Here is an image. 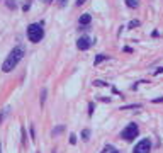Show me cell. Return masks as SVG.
Returning a JSON list of instances; mask_svg holds the SVG:
<instances>
[{"instance_id": "cell-1", "label": "cell", "mask_w": 163, "mask_h": 153, "mask_svg": "<svg viewBox=\"0 0 163 153\" xmlns=\"http://www.w3.org/2000/svg\"><path fill=\"white\" fill-rule=\"evenodd\" d=\"M24 53H25V49H24V46H15L14 49L9 53V56H7V60L4 61V65H2V72H5V73H9V72H12V70L17 66V63L21 61L22 58H24Z\"/></svg>"}, {"instance_id": "cell-2", "label": "cell", "mask_w": 163, "mask_h": 153, "mask_svg": "<svg viewBox=\"0 0 163 153\" xmlns=\"http://www.w3.org/2000/svg\"><path fill=\"white\" fill-rule=\"evenodd\" d=\"M44 36V29H43V22L41 24H31L27 26V37L31 43H39Z\"/></svg>"}, {"instance_id": "cell-3", "label": "cell", "mask_w": 163, "mask_h": 153, "mask_svg": "<svg viewBox=\"0 0 163 153\" xmlns=\"http://www.w3.org/2000/svg\"><path fill=\"white\" fill-rule=\"evenodd\" d=\"M138 133H139L138 124H136V123H129V124H127V126L122 129V131H121V138L126 139V141H133V139L138 136Z\"/></svg>"}, {"instance_id": "cell-4", "label": "cell", "mask_w": 163, "mask_h": 153, "mask_svg": "<svg viewBox=\"0 0 163 153\" xmlns=\"http://www.w3.org/2000/svg\"><path fill=\"white\" fill-rule=\"evenodd\" d=\"M149 151H151V139L149 138H143L133 148V153H149Z\"/></svg>"}, {"instance_id": "cell-5", "label": "cell", "mask_w": 163, "mask_h": 153, "mask_svg": "<svg viewBox=\"0 0 163 153\" xmlns=\"http://www.w3.org/2000/svg\"><path fill=\"white\" fill-rule=\"evenodd\" d=\"M92 43H94V41H92L88 36H82L78 41H76V48H78L80 51H85V49H88V48L92 46Z\"/></svg>"}, {"instance_id": "cell-6", "label": "cell", "mask_w": 163, "mask_h": 153, "mask_svg": "<svg viewBox=\"0 0 163 153\" xmlns=\"http://www.w3.org/2000/svg\"><path fill=\"white\" fill-rule=\"evenodd\" d=\"M90 21H92V15L90 14H82V15H80V19H78V24H80V27H85V26L90 24Z\"/></svg>"}, {"instance_id": "cell-7", "label": "cell", "mask_w": 163, "mask_h": 153, "mask_svg": "<svg viewBox=\"0 0 163 153\" xmlns=\"http://www.w3.org/2000/svg\"><path fill=\"white\" fill-rule=\"evenodd\" d=\"M105 60H107V55H97V56H95V61H94V65L97 66V65H100L102 61H105Z\"/></svg>"}, {"instance_id": "cell-8", "label": "cell", "mask_w": 163, "mask_h": 153, "mask_svg": "<svg viewBox=\"0 0 163 153\" xmlns=\"http://www.w3.org/2000/svg\"><path fill=\"white\" fill-rule=\"evenodd\" d=\"M100 153H121L117 148H114V146H105L104 150H102Z\"/></svg>"}, {"instance_id": "cell-9", "label": "cell", "mask_w": 163, "mask_h": 153, "mask_svg": "<svg viewBox=\"0 0 163 153\" xmlns=\"http://www.w3.org/2000/svg\"><path fill=\"white\" fill-rule=\"evenodd\" d=\"M126 5L129 9H136L139 5V2H138V0H126Z\"/></svg>"}, {"instance_id": "cell-10", "label": "cell", "mask_w": 163, "mask_h": 153, "mask_svg": "<svg viewBox=\"0 0 163 153\" xmlns=\"http://www.w3.org/2000/svg\"><path fill=\"white\" fill-rule=\"evenodd\" d=\"M65 131V126H56L53 129V136H58V135H61V133Z\"/></svg>"}, {"instance_id": "cell-11", "label": "cell", "mask_w": 163, "mask_h": 153, "mask_svg": "<svg viewBox=\"0 0 163 153\" xmlns=\"http://www.w3.org/2000/svg\"><path fill=\"white\" fill-rule=\"evenodd\" d=\"M82 138H83V141H88V138H90V129H83V131H82Z\"/></svg>"}, {"instance_id": "cell-12", "label": "cell", "mask_w": 163, "mask_h": 153, "mask_svg": "<svg viewBox=\"0 0 163 153\" xmlns=\"http://www.w3.org/2000/svg\"><path fill=\"white\" fill-rule=\"evenodd\" d=\"M5 4H7V7L9 9H17V4H15V0H7V2H5Z\"/></svg>"}, {"instance_id": "cell-13", "label": "cell", "mask_w": 163, "mask_h": 153, "mask_svg": "<svg viewBox=\"0 0 163 153\" xmlns=\"http://www.w3.org/2000/svg\"><path fill=\"white\" fill-rule=\"evenodd\" d=\"M41 106H44V102H46V88H43V90H41Z\"/></svg>"}, {"instance_id": "cell-14", "label": "cell", "mask_w": 163, "mask_h": 153, "mask_svg": "<svg viewBox=\"0 0 163 153\" xmlns=\"http://www.w3.org/2000/svg\"><path fill=\"white\" fill-rule=\"evenodd\" d=\"M139 107H141V104H133V106H124L121 109H139Z\"/></svg>"}, {"instance_id": "cell-15", "label": "cell", "mask_w": 163, "mask_h": 153, "mask_svg": "<svg viewBox=\"0 0 163 153\" xmlns=\"http://www.w3.org/2000/svg\"><path fill=\"white\" fill-rule=\"evenodd\" d=\"M139 26V21H131L129 22V29H134V27H138Z\"/></svg>"}, {"instance_id": "cell-16", "label": "cell", "mask_w": 163, "mask_h": 153, "mask_svg": "<svg viewBox=\"0 0 163 153\" xmlns=\"http://www.w3.org/2000/svg\"><path fill=\"white\" fill-rule=\"evenodd\" d=\"M92 114H94V102L88 104V116H92Z\"/></svg>"}, {"instance_id": "cell-17", "label": "cell", "mask_w": 163, "mask_h": 153, "mask_svg": "<svg viewBox=\"0 0 163 153\" xmlns=\"http://www.w3.org/2000/svg\"><path fill=\"white\" fill-rule=\"evenodd\" d=\"M29 9H31V4H29V2L22 5V10H24V12H27V10H29Z\"/></svg>"}, {"instance_id": "cell-18", "label": "cell", "mask_w": 163, "mask_h": 153, "mask_svg": "<svg viewBox=\"0 0 163 153\" xmlns=\"http://www.w3.org/2000/svg\"><path fill=\"white\" fill-rule=\"evenodd\" d=\"M161 72H163V66H158V68H156L155 72H153V75H160Z\"/></svg>"}, {"instance_id": "cell-19", "label": "cell", "mask_w": 163, "mask_h": 153, "mask_svg": "<svg viewBox=\"0 0 163 153\" xmlns=\"http://www.w3.org/2000/svg\"><path fill=\"white\" fill-rule=\"evenodd\" d=\"M70 143H72V145H75V143H76V136L75 135H70Z\"/></svg>"}, {"instance_id": "cell-20", "label": "cell", "mask_w": 163, "mask_h": 153, "mask_svg": "<svg viewBox=\"0 0 163 153\" xmlns=\"http://www.w3.org/2000/svg\"><path fill=\"white\" fill-rule=\"evenodd\" d=\"M31 139H33V141H36V136H34V128L31 126Z\"/></svg>"}, {"instance_id": "cell-21", "label": "cell", "mask_w": 163, "mask_h": 153, "mask_svg": "<svg viewBox=\"0 0 163 153\" xmlns=\"http://www.w3.org/2000/svg\"><path fill=\"white\" fill-rule=\"evenodd\" d=\"M58 5H60V7H65V5H66V0H58Z\"/></svg>"}, {"instance_id": "cell-22", "label": "cell", "mask_w": 163, "mask_h": 153, "mask_svg": "<svg viewBox=\"0 0 163 153\" xmlns=\"http://www.w3.org/2000/svg\"><path fill=\"white\" fill-rule=\"evenodd\" d=\"M153 102H156V104H160V102H163V97H158V99H155Z\"/></svg>"}, {"instance_id": "cell-23", "label": "cell", "mask_w": 163, "mask_h": 153, "mask_svg": "<svg viewBox=\"0 0 163 153\" xmlns=\"http://www.w3.org/2000/svg\"><path fill=\"white\" fill-rule=\"evenodd\" d=\"M82 4H85V0H76V5H82Z\"/></svg>"}, {"instance_id": "cell-24", "label": "cell", "mask_w": 163, "mask_h": 153, "mask_svg": "<svg viewBox=\"0 0 163 153\" xmlns=\"http://www.w3.org/2000/svg\"><path fill=\"white\" fill-rule=\"evenodd\" d=\"M44 2H46V4H51V2H53V0H44Z\"/></svg>"}, {"instance_id": "cell-25", "label": "cell", "mask_w": 163, "mask_h": 153, "mask_svg": "<svg viewBox=\"0 0 163 153\" xmlns=\"http://www.w3.org/2000/svg\"><path fill=\"white\" fill-rule=\"evenodd\" d=\"M53 153H54V151H53Z\"/></svg>"}]
</instances>
